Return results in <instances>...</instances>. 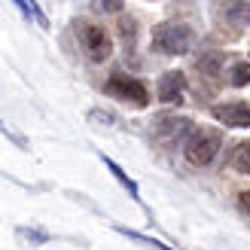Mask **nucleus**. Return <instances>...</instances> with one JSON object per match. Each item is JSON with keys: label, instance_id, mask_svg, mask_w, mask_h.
<instances>
[{"label": "nucleus", "instance_id": "20e7f679", "mask_svg": "<svg viewBox=\"0 0 250 250\" xmlns=\"http://www.w3.org/2000/svg\"><path fill=\"white\" fill-rule=\"evenodd\" d=\"M104 92L119 98V101H128L134 107H146L149 104V89L137 77H125V73H113V77L104 83Z\"/></svg>", "mask_w": 250, "mask_h": 250}, {"label": "nucleus", "instance_id": "9d476101", "mask_svg": "<svg viewBox=\"0 0 250 250\" xmlns=\"http://www.w3.org/2000/svg\"><path fill=\"white\" fill-rule=\"evenodd\" d=\"M104 165L110 168V174H113V177H116V180H119V183L125 186V189H128V192H131V198H141V189H137V183H134V180L128 177V174H125V171H122V168L116 165V162H113V159H107V156H104Z\"/></svg>", "mask_w": 250, "mask_h": 250}, {"label": "nucleus", "instance_id": "39448f33", "mask_svg": "<svg viewBox=\"0 0 250 250\" xmlns=\"http://www.w3.org/2000/svg\"><path fill=\"white\" fill-rule=\"evenodd\" d=\"M210 116L226 128H250V104L247 101H226L210 107Z\"/></svg>", "mask_w": 250, "mask_h": 250}, {"label": "nucleus", "instance_id": "dca6fc26", "mask_svg": "<svg viewBox=\"0 0 250 250\" xmlns=\"http://www.w3.org/2000/svg\"><path fill=\"white\" fill-rule=\"evenodd\" d=\"M238 198H241V208H244L247 214H250V189H244V192H241Z\"/></svg>", "mask_w": 250, "mask_h": 250}, {"label": "nucleus", "instance_id": "423d86ee", "mask_svg": "<svg viewBox=\"0 0 250 250\" xmlns=\"http://www.w3.org/2000/svg\"><path fill=\"white\" fill-rule=\"evenodd\" d=\"M156 92H159V101H162V104H183L186 77H183L180 70H168V73H162V77H159V85H156Z\"/></svg>", "mask_w": 250, "mask_h": 250}, {"label": "nucleus", "instance_id": "f8f14e48", "mask_svg": "<svg viewBox=\"0 0 250 250\" xmlns=\"http://www.w3.org/2000/svg\"><path fill=\"white\" fill-rule=\"evenodd\" d=\"M116 232H119V235H128V238H131V241H137V244L156 247V250H177V247H168V244H162V241H153V238H146V235H141V232H128V229H122V226H116Z\"/></svg>", "mask_w": 250, "mask_h": 250}, {"label": "nucleus", "instance_id": "2eb2a0df", "mask_svg": "<svg viewBox=\"0 0 250 250\" xmlns=\"http://www.w3.org/2000/svg\"><path fill=\"white\" fill-rule=\"evenodd\" d=\"M89 119H92V122H101V125H113V122H116L113 113H101V110H92Z\"/></svg>", "mask_w": 250, "mask_h": 250}, {"label": "nucleus", "instance_id": "1a4fd4ad", "mask_svg": "<svg viewBox=\"0 0 250 250\" xmlns=\"http://www.w3.org/2000/svg\"><path fill=\"white\" fill-rule=\"evenodd\" d=\"M12 3H16L21 12H24V19H31V21H37L40 24V28H49V19H46V12L40 9L34 3V0H12Z\"/></svg>", "mask_w": 250, "mask_h": 250}, {"label": "nucleus", "instance_id": "ddd939ff", "mask_svg": "<svg viewBox=\"0 0 250 250\" xmlns=\"http://www.w3.org/2000/svg\"><path fill=\"white\" fill-rule=\"evenodd\" d=\"M232 165L238 168L241 174H250V141L241 144L238 149H235V159H232Z\"/></svg>", "mask_w": 250, "mask_h": 250}, {"label": "nucleus", "instance_id": "f257e3e1", "mask_svg": "<svg viewBox=\"0 0 250 250\" xmlns=\"http://www.w3.org/2000/svg\"><path fill=\"white\" fill-rule=\"evenodd\" d=\"M220 144H223V134L217 128H189V137L183 144V156L189 165L205 168L220 153Z\"/></svg>", "mask_w": 250, "mask_h": 250}, {"label": "nucleus", "instance_id": "0eeeda50", "mask_svg": "<svg viewBox=\"0 0 250 250\" xmlns=\"http://www.w3.org/2000/svg\"><path fill=\"white\" fill-rule=\"evenodd\" d=\"M189 128H192V122L186 116H162L159 125H156V134H159V141L174 144V141H180Z\"/></svg>", "mask_w": 250, "mask_h": 250}, {"label": "nucleus", "instance_id": "6e6552de", "mask_svg": "<svg viewBox=\"0 0 250 250\" xmlns=\"http://www.w3.org/2000/svg\"><path fill=\"white\" fill-rule=\"evenodd\" d=\"M223 16H226V21L238 24V28H247L250 24V3L247 0H232V3L223 6Z\"/></svg>", "mask_w": 250, "mask_h": 250}, {"label": "nucleus", "instance_id": "7ed1b4c3", "mask_svg": "<svg viewBox=\"0 0 250 250\" xmlns=\"http://www.w3.org/2000/svg\"><path fill=\"white\" fill-rule=\"evenodd\" d=\"M77 37H80L83 52L89 55V61H107L110 52H113V40H110V34L101 28V24L77 21Z\"/></svg>", "mask_w": 250, "mask_h": 250}, {"label": "nucleus", "instance_id": "4468645a", "mask_svg": "<svg viewBox=\"0 0 250 250\" xmlns=\"http://www.w3.org/2000/svg\"><path fill=\"white\" fill-rule=\"evenodd\" d=\"M92 6L98 12H119L125 6V0H92Z\"/></svg>", "mask_w": 250, "mask_h": 250}, {"label": "nucleus", "instance_id": "9b49d317", "mask_svg": "<svg viewBox=\"0 0 250 250\" xmlns=\"http://www.w3.org/2000/svg\"><path fill=\"white\" fill-rule=\"evenodd\" d=\"M229 85H250V61H238V64H232L229 73H226Z\"/></svg>", "mask_w": 250, "mask_h": 250}, {"label": "nucleus", "instance_id": "f03ea898", "mask_svg": "<svg viewBox=\"0 0 250 250\" xmlns=\"http://www.w3.org/2000/svg\"><path fill=\"white\" fill-rule=\"evenodd\" d=\"M192 46V28L183 21H162L153 28V49L162 55H183Z\"/></svg>", "mask_w": 250, "mask_h": 250}]
</instances>
